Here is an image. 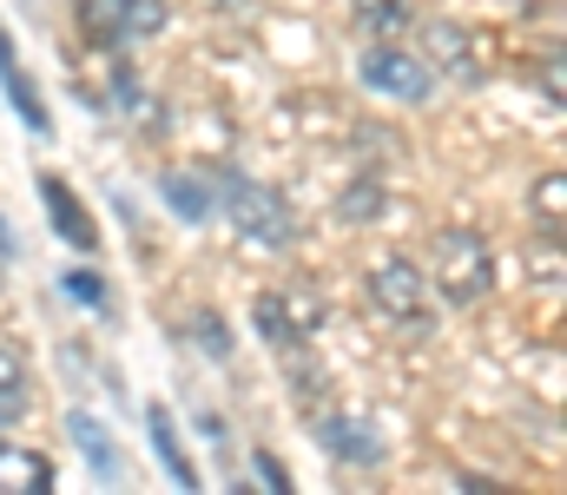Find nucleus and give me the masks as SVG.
I'll return each mask as SVG.
<instances>
[{
	"label": "nucleus",
	"instance_id": "obj_1",
	"mask_svg": "<svg viewBox=\"0 0 567 495\" xmlns=\"http://www.w3.org/2000/svg\"><path fill=\"white\" fill-rule=\"evenodd\" d=\"M429 285L449 298V305H482L495 291V245L468 225H449L435 231V251H429Z\"/></svg>",
	"mask_w": 567,
	"mask_h": 495
},
{
	"label": "nucleus",
	"instance_id": "obj_2",
	"mask_svg": "<svg viewBox=\"0 0 567 495\" xmlns=\"http://www.w3.org/2000/svg\"><path fill=\"white\" fill-rule=\"evenodd\" d=\"M212 198L225 205V218H231L251 245H265V251L297 245V218H290V205H284L265 178H251V172H218V178H212Z\"/></svg>",
	"mask_w": 567,
	"mask_h": 495
},
{
	"label": "nucleus",
	"instance_id": "obj_3",
	"mask_svg": "<svg viewBox=\"0 0 567 495\" xmlns=\"http://www.w3.org/2000/svg\"><path fill=\"white\" fill-rule=\"evenodd\" d=\"M363 291H370V305L383 311V324H396L403 337H429V330H435V285H429V271H416L410 258L370 265Z\"/></svg>",
	"mask_w": 567,
	"mask_h": 495
},
{
	"label": "nucleus",
	"instance_id": "obj_4",
	"mask_svg": "<svg viewBox=\"0 0 567 495\" xmlns=\"http://www.w3.org/2000/svg\"><path fill=\"white\" fill-rule=\"evenodd\" d=\"M251 324L271 350H303L317 343V330L330 324V298L317 285H278V291H258L251 298Z\"/></svg>",
	"mask_w": 567,
	"mask_h": 495
},
{
	"label": "nucleus",
	"instance_id": "obj_5",
	"mask_svg": "<svg viewBox=\"0 0 567 495\" xmlns=\"http://www.w3.org/2000/svg\"><path fill=\"white\" fill-rule=\"evenodd\" d=\"M357 80H363L377 100H396V106H423L429 93H435V66H429L423 53H410V47H390V40H377V47L363 53Z\"/></svg>",
	"mask_w": 567,
	"mask_h": 495
},
{
	"label": "nucleus",
	"instance_id": "obj_6",
	"mask_svg": "<svg viewBox=\"0 0 567 495\" xmlns=\"http://www.w3.org/2000/svg\"><path fill=\"white\" fill-rule=\"evenodd\" d=\"M317 443H323V456H337V463H350V470H377V463L390 456L383 430H377L370 416H343V410L317 416Z\"/></svg>",
	"mask_w": 567,
	"mask_h": 495
},
{
	"label": "nucleus",
	"instance_id": "obj_7",
	"mask_svg": "<svg viewBox=\"0 0 567 495\" xmlns=\"http://www.w3.org/2000/svg\"><path fill=\"white\" fill-rule=\"evenodd\" d=\"M40 205H47L53 231H60L73 251H100V225H93V212L80 205V192H73L60 172H40Z\"/></svg>",
	"mask_w": 567,
	"mask_h": 495
},
{
	"label": "nucleus",
	"instance_id": "obj_8",
	"mask_svg": "<svg viewBox=\"0 0 567 495\" xmlns=\"http://www.w3.org/2000/svg\"><path fill=\"white\" fill-rule=\"evenodd\" d=\"M0 93L13 100V113L27 120V133H53V120H47V100H40L33 73L20 66V53H13V40H7V27H0Z\"/></svg>",
	"mask_w": 567,
	"mask_h": 495
},
{
	"label": "nucleus",
	"instance_id": "obj_9",
	"mask_svg": "<svg viewBox=\"0 0 567 495\" xmlns=\"http://www.w3.org/2000/svg\"><path fill=\"white\" fill-rule=\"evenodd\" d=\"M66 436H73V450L93 463V476H100V483H126V456L113 450V436H106V423H100V416L73 410V416H66Z\"/></svg>",
	"mask_w": 567,
	"mask_h": 495
},
{
	"label": "nucleus",
	"instance_id": "obj_10",
	"mask_svg": "<svg viewBox=\"0 0 567 495\" xmlns=\"http://www.w3.org/2000/svg\"><path fill=\"white\" fill-rule=\"evenodd\" d=\"M145 430H152V450H158L165 476H172L178 489H198V470H192V456H185V443H178V423H172V410H165V403H152V410H145Z\"/></svg>",
	"mask_w": 567,
	"mask_h": 495
},
{
	"label": "nucleus",
	"instance_id": "obj_11",
	"mask_svg": "<svg viewBox=\"0 0 567 495\" xmlns=\"http://www.w3.org/2000/svg\"><path fill=\"white\" fill-rule=\"evenodd\" d=\"M390 212V185H383V172H357L343 192H337V218L343 225H377Z\"/></svg>",
	"mask_w": 567,
	"mask_h": 495
},
{
	"label": "nucleus",
	"instance_id": "obj_12",
	"mask_svg": "<svg viewBox=\"0 0 567 495\" xmlns=\"http://www.w3.org/2000/svg\"><path fill=\"white\" fill-rule=\"evenodd\" d=\"M423 47H429V60H435V66H449L455 80H482V66H475V47H468V33H462L455 20H429Z\"/></svg>",
	"mask_w": 567,
	"mask_h": 495
},
{
	"label": "nucleus",
	"instance_id": "obj_13",
	"mask_svg": "<svg viewBox=\"0 0 567 495\" xmlns=\"http://www.w3.org/2000/svg\"><path fill=\"white\" fill-rule=\"evenodd\" d=\"M0 489L47 495V489H53V463H47L40 450H20V443H0Z\"/></svg>",
	"mask_w": 567,
	"mask_h": 495
},
{
	"label": "nucleus",
	"instance_id": "obj_14",
	"mask_svg": "<svg viewBox=\"0 0 567 495\" xmlns=\"http://www.w3.org/2000/svg\"><path fill=\"white\" fill-rule=\"evenodd\" d=\"M165 205L185 218V225H212V212H218V198H212V185L198 178V172H165Z\"/></svg>",
	"mask_w": 567,
	"mask_h": 495
},
{
	"label": "nucleus",
	"instance_id": "obj_15",
	"mask_svg": "<svg viewBox=\"0 0 567 495\" xmlns=\"http://www.w3.org/2000/svg\"><path fill=\"white\" fill-rule=\"evenodd\" d=\"M106 7H113L120 40H152L172 27V0H106Z\"/></svg>",
	"mask_w": 567,
	"mask_h": 495
},
{
	"label": "nucleus",
	"instance_id": "obj_16",
	"mask_svg": "<svg viewBox=\"0 0 567 495\" xmlns=\"http://www.w3.org/2000/svg\"><path fill=\"white\" fill-rule=\"evenodd\" d=\"M350 13H357V27L363 33H377V40H390V33H403L410 27V0H350Z\"/></svg>",
	"mask_w": 567,
	"mask_h": 495
},
{
	"label": "nucleus",
	"instance_id": "obj_17",
	"mask_svg": "<svg viewBox=\"0 0 567 495\" xmlns=\"http://www.w3.org/2000/svg\"><path fill=\"white\" fill-rule=\"evenodd\" d=\"M528 205H535V218H542L548 231H561L567 225V178L561 172H542V185L528 192Z\"/></svg>",
	"mask_w": 567,
	"mask_h": 495
},
{
	"label": "nucleus",
	"instance_id": "obj_18",
	"mask_svg": "<svg viewBox=\"0 0 567 495\" xmlns=\"http://www.w3.org/2000/svg\"><path fill=\"white\" fill-rule=\"evenodd\" d=\"M60 291H66V298H80V305H93V311H106V285H100V271H66V278H60Z\"/></svg>",
	"mask_w": 567,
	"mask_h": 495
},
{
	"label": "nucleus",
	"instance_id": "obj_19",
	"mask_svg": "<svg viewBox=\"0 0 567 495\" xmlns=\"http://www.w3.org/2000/svg\"><path fill=\"white\" fill-rule=\"evenodd\" d=\"M251 476H258V483H265V489H290V470H284L278 456H271V450H251Z\"/></svg>",
	"mask_w": 567,
	"mask_h": 495
},
{
	"label": "nucleus",
	"instance_id": "obj_20",
	"mask_svg": "<svg viewBox=\"0 0 567 495\" xmlns=\"http://www.w3.org/2000/svg\"><path fill=\"white\" fill-rule=\"evenodd\" d=\"M198 343H205V350H212V357H231V330L218 324V318H212V311H198Z\"/></svg>",
	"mask_w": 567,
	"mask_h": 495
},
{
	"label": "nucleus",
	"instance_id": "obj_21",
	"mask_svg": "<svg viewBox=\"0 0 567 495\" xmlns=\"http://www.w3.org/2000/svg\"><path fill=\"white\" fill-rule=\"evenodd\" d=\"M0 390H27V357L20 350H0Z\"/></svg>",
	"mask_w": 567,
	"mask_h": 495
},
{
	"label": "nucleus",
	"instance_id": "obj_22",
	"mask_svg": "<svg viewBox=\"0 0 567 495\" xmlns=\"http://www.w3.org/2000/svg\"><path fill=\"white\" fill-rule=\"evenodd\" d=\"M27 416V390H0V430H13Z\"/></svg>",
	"mask_w": 567,
	"mask_h": 495
},
{
	"label": "nucleus",
	"instance_id": "obj_23",
	"mask_svg": "<svg viewBox=\"0 0 567 495\" xmlns=\"http://www.w3.org/2000/svg\"><path fill=\"white\" fill-rule=\"evenodd\" d=\"M0 258H13V231L7 225H0Z\"/></svg>",
	"mask_w": 567,
	"mask_h": 495
}]
</instances>
